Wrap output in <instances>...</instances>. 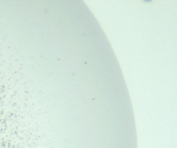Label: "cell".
<instances>
[{
	"label": "cell",
	"instance_id": "obj_1",
	"mask_svg": "<svg viewBox=\"0 0 177 148\" xmlns=\"http://www.w3.org/2000/svg\"><path fill=\"white\" fill-rule=\"evenodd\" d=\"M143 1L145 2H150V1H152V0H143Z\"/></svg>",
	"mask_w": 177,
	"mask_h": 148
}]
</instances>
